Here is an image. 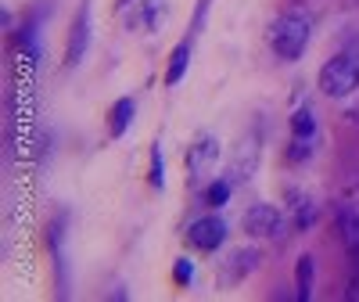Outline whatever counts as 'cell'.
I'll return each mask as SVG.
<instances>
[{
    "label": "cell",
    "mask_w": 359,
    "mask_h": 302,
    "mask_svg": "<svg viewBox=\"0 0 359 302\" xmlns=\"http://www.w3.org/2000/svg\"><path fill=\"white\" fill-rule=\"evenodd\" d=\"M226 198H230V184H226V180H216V184L205 188V205L219 209V205H226Z\"/></svg>",
    "instance_id": "cell-13"
},
{
    "label": "cell",
    "mask_w": 359,
    "mask_h": 302,
    "mask_svg": "<svg viewBox=\"0 0 359 302\" xmlns=\"http://www.w3.org/2000/svg\"><path fill=\"white\" fill-rule=\"evenodd\" d=\"M245 230L255 234V237H273V234L284 230V216L273 205H252L245 213Z\"/></svg>",
    "instance_id": "cell-4"
},
{
    "label": "cell",
    "mask_w": 359,
    "mask_h": 302,
    "mask_svg": "<svg viewBox=\"0 0 359 302\" xmlns=\"http://www.w3.org/2000/svg\"><path fill=\"white\" fill-rule=\"evenodd\" d=\"M191 47H194V37H184V40L172 47L169 65H165V86H176L180 79H184V72H187V65H191Z\"/></svg>",
    "instance_id": "cell-7"
},
{
    "label": "cell",
    "mask_w": 359,
    "mask_h": 302,
    "mask_svg": "<svg viewBox=\"0 0 359 302\" xmlns=\"http://www.w3.org/2000/svg\"><path fill=\"white\" fill-rule=\"evenodd\" d=\"M86 44H90V4L79 8L76 22H72V33H69V47H65V65H79L83 54H86Z\"/></svg>",
    "instance_id": "cell-5"
},
{
    "label": "cell",
    "mask_w": 359,
    "mask_h": 302,
    "mask_svg": "<svg viewBox=\"0 0 359 302\" xmlns=\"http://www.w3.org/2000/svg\"><path fill=\"white\" fill-rule=\"evenodd\" d=\"M313 274H316V263H313V256H302V259H298V298H309L313 295Z\"/></svg>",
    "instance_id": "cell-12"
},
{
    "label": "cell",
    "mask_w": 359,
    "mask_h": 302,
    "mask_svg": "<svg viewBox=\"0 0 359 302\" xmlns=\"http://www.w3.org/2000/svg\"><path fill=\"white\" fill-rule=\"evenodd\" d=\"M151 188L162 191L165 188V162H162V147L151 144Z\"/></svg>",
    "instance_id": "cell-14"
},
{
    "label": "cell",
    "mask_w": 359,
    "mask_h": 302,
    "mask_svg": "<svg viewBox=\"0 0 359 302\" xmlns=\"http://www.w3.org/2000/svg\"><path fill=\"white\" fill-rule=\"evenodd\" d=\"M133 4H137V0H118V8H123V11H126V8H133Z\"/></svg>",
    "instance_id": "cell-18"
},
{
    "label": "cell",
    "mask_w": 359,
    "mask_h": 302,
    "mask_svg": "<svg viewBox=\"0 0 359 302\" xmlns=\"http://www.w3.org/2000/svg\"><path fill=\"white\" fill-rule=\"evenodd\" d=\"M172 281H176L180 288H187V284L194 281V263H191V259H180L176 270H172Z\"/></svg>",
    "instance_id": "cell-15"
},
{
    "label": "cell",
    "mask_w": 359,
    "mask_h": 302,
    "mask_svg": "<svg viewBox=\"0 0 359 302\" xmlns=\"http://www.w3.org/2000/svg\"><path fill=\"white\" fill-rule=\"evenodd\" d=\"M338 230H341V241L359 252V205H345L341 213H338Z\"/></svg>",
    "instance_id": "cell-10"
},
{
    "label": "cell",
    "mask_w": 359,
    "mask_h": 302,
    "mask_svg": "<svg viewBox=\"0 0 359 302\" xmlns=\"http://www.w3.org/2000/svg\"><path fill=\"white\" fill-rule=\"evenodd\" d=\"M313 220H316V205L309 202V205H302V209H298V220H294V223H298V227H309Z\"/></svg>",
    "instance_id": "cell-17"
},
{
    "label": "cell",
    "mask_w": 359,
    "mask_h": 302,
    "mask_svg": "<svg viewBox=\"0 0 359 302\" xmlns=\"http://www.w3.org/2000/svg\"><path fill=\"white\" fill-rule=\"evenodd\" d=\"M133 115H137V101L133 98H118L111 105V112H108V133L111 137H123L130 130V123H133Z\"/></svg>",
    "instance_id": "cell-8"
},
{
    "label": "cell",
    "mask_w": 359,
    "mask_h": 302,
    "mask_svg": "<svg viewBox=\"0 0 359 302\" xmlns=\"http://www.w3.org/2000/svg\"><path fill=\"white\" fill-rule=\"evenodd\" d=\"M309 37H313V18L306 11H287L269 29V47L280 62H298L302 51L309 47Z\"/></svg>",
    "instance_id": "cell-1"
},
{
    "label": "cell",
    "mask_w": 359,
    "mask_h": 302,
    "mask_svg": "<svg viewBox=\"0 0 359 302\" xmlns=\"http://www.w3.org/2000/svg\"><path fill=\"white\" fill-rule=\"evenodd\" d=\"M165 15H169V4L165 0H137V11L130 15V29L137 33H155V29L165 22Z\"/></svg>",
    "instance_id": "cell-6"
},
{
    "label": "cell",
    "mask_w": 359,
    "mask_h": 302,
    "mask_svg": "<svg viewBox=\"0 0 359 302\" xmlns=\"http://www.w3.org/2000/svg\"><path fill=\"white\" fill-rule=\"evenodd\" d=\"M208 8H212V0H198V15L191 18V37H198V33H201V25H205V15H208Z\"/></svg>",
    "instance_id": "cell-16"
},
{
    "label": "cell",
    "mask_w": 359,
    "mask_h": 302,
    "mask_svg": "<svg viewBox=\"0 0 359 302\" xmlns=\"http://www.w3.org/2000/svg\"><path fill=\"white\" fill-rule=\"evenodd\" d=\"M191 245L194 249H201V252H216L223 241H226V223L219 220V216H201V220H194L191 223Z\"/></svg>",
    "instance_id": "cell-3"
},
{
    "label": "cell",
    "mask_w": 359,
    "mask_h": 302,
    "mask_svg": "<svg viewBox=\"0 0 359 302\" xmlns=\"http://www.w3.org/2000/svg\"><path fill=\"white\" fill-rule=\"evenodd\" d=\"M355 86H359V62L348 54L331 58V62L320 69V90L327 98H348Z\"/></svg>",
    "instance_id": "cell-2"
},
{
    "label": "cell",
    "mask_w": 359,
    "mask_h": 302,
    "mask_svg": "<svg viewBox=\"0 0 359 302\" xmlns=\"http://www.w3.org/2000/svg\"><path fill=\"white\" fill-rule=\"evenodd\" d=\"M291 133H294L298 140H313V133H316V115H313V108H298V112L291 115Z\"/></svg>",
    "instance_id": "cell-11"
},
{
    "label": "cell",
    "mask_w": 359,
    "mask_h": 302,
    "mask_svg": "<svg viewBox=\"0 0 359 302\" xmlns=\"http://www.w3.org/2000/svg\"><path fill=\"white\" fill-rule=\"evenodd\" d=\"M216 155H219V144L212 140V137H201L194 147H191V155H187V162H191V173L198 176V173H205L208 166L216 162Z\"/></svg>",
    "instance_id": "cell-9"
}]
</instances>
